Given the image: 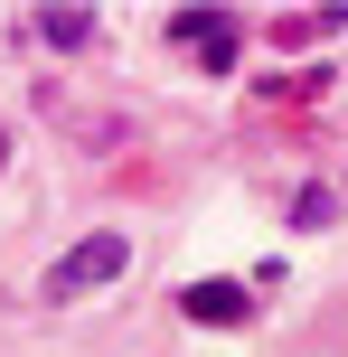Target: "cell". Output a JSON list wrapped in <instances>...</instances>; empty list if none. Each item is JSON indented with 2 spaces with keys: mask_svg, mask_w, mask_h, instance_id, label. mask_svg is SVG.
I'll return each mask as SVG.
<instances>
[{
  "mask_svg": "<svg viewBox=\"0 0 348 357\" xmlns=\"http://www.w3.org/2000/svg\"><path fill=\"white\" fill-rule=\"evenodd\" d=\"M123 264H132V245H123V235H85V245H75L66 264L47 273V291H56V301H75V291L113 282V273H123Z\"/></svg>",
  "mask_w": 348,
  "mask_h": 357,
  "instance_id": "6da1fadb",
  "label": "cell"
},
{
  "mask_svg": "<svg viewBox=\"0 0 348 357\" xmlns=\"http://www.w3.org/2000/svg\"><path fill=\"white\" fill-rule=\"evenodd\" d=\"M169 38L198 47V66H236V47H245V29L226 10H169Z\"/></svg>",
  "mask_w": 348,
  "mask_h": 357,
  "instance_id": "7a4b0ae2",
  "label": "cell"
},
{
  "mask_svg": "<svg viewBox=\"0 0 348 357\" xmlns=\"http://www.w3.org/2000/svg\"><path fill=\"white\" fill-rule=\"evenodd\" d=\"M179 310H188L198 329H245V320H255V291H245V282H188Z\"/></svg>",
  "mask_w": 348,
  "mask_h": 357,
  "instance_id": "3957f363",
  "label": "cell"
},
{
  "mask_svg": "<svg viewBox=\"0 0 348 357\" xmlns=\"http://www.w3.org/2000/svg\"><path fill=\"white\" fill-rule=\"evenodd\" d=\"M29 29L47 38V47H85V38H94V10H38Z\"/></svg>",
  "mask_w": 348,
  "mask_h": 357,
  "instance_id": "277c9868",
  "label": "cell"
},
{
  "mask_svg": "<svg viewBox=\"0 0 348 357\" xmlns=\"http://www.w3.org/2000/svg\"><path fill=\"white\" fill-rule=\"evenodd\" d=\"M0 160H10V132H0Z\"/></svg>",
  "mask_w": 348,
  "mask_h": 357,
  "instance_id": "5b68a950",
  "label": "cell"
}]
</instances>
